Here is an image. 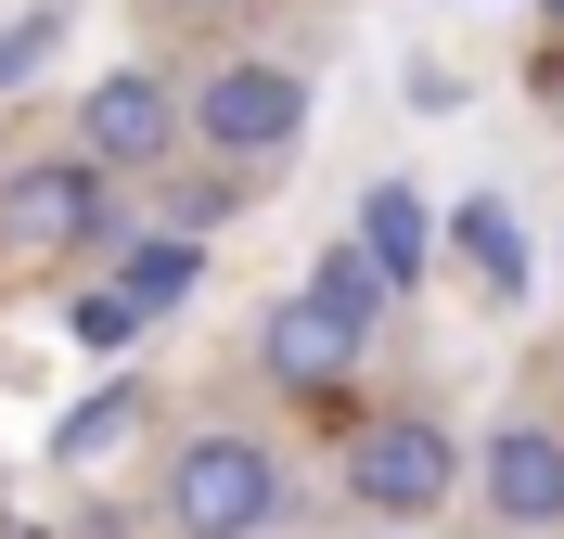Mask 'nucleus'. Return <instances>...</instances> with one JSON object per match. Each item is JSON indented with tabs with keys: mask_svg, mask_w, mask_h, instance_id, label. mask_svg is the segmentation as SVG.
Here are the masks:
<instances>
[{
	"mask_svg": "<svg viewBox=\"0 0 564 539\" xmlns=\"http://www.w3.org/2000/svg\"><path fill=\"white\" fill-rule=\"evenodd\" d=\"M180 142L206 154V168L270 180L282 154L308 142V65H282V52H218V65L193 77V104H180Z\"/></svg>",
	"mask_w": 564,
	"mask_h": 539,
	"instance_id": "1",
	"label": "nucleus"
},
{
	"mask_svg": "<svg viewBox=\"0 0 564 539\" xmlns=\"http://www.w3.org/2000/svg\"><path fill=\"white\" fill-rule=\"evenodd\" d=\"M282 450L245 424H206V436H180L167 475H154V527L167 539H270L282 527Z\"/></svg>",
	"mask_w": 564,
	"mask_h": 539,
	"instance_id": "2",
	"label": "nucleus"
},
{
	"mask_svg": "<svg viewBox=\"0 0 564 539\" xmlns=\"http://www.w3.org/2000/svg\"><path fill=\"white\" fill-rule=\"evenodd\" d=\"M129 180H104L90 154H26V168H0V257H104L129 218H116Z\"/></svg>",
	"mask_w": 564,
	"mask_h": 539,
	"instance_id": "3",
	"label": "nucleus"
},
{
	"mask_svg": "<svg viewBox=\"0 0 564 539\" xmlns=\"http://www.w3.org/2000/svg\"><path fill=\"white\" fill-rule=\"evenodd\" d=\"M462 488V436L436 424V411H386V424L347 436V502L386 514V527H423V514Z\"/></svg>",
	"mask_w": 564,
	"mask_h": 539,
	"instance_id": "4",
	"label": "nucleus"
},
{
	"mask_svg": "<svg viewBox=\"0 0 564 539\" xmlns=\"http://www.w3.org/2000/svg\"><path fill=\"white\" fill-rule=\"evenodd\" d=\"M77 154L104 180H167L180 168V90L154 65H116L90 77V104H77Z\"/></svg>",
	"mask_w": 564,
	"mask_h": 539,
	"instance_id": "5",
	"label": "nucleus"
},
{
	"mask_svg": "<svg viewBox=\"0 0 564 539\" xmlns=\"http://www.w3.org/2000/svg\"><path fill=\"white\" fill-rule=\"evenodd\" d=\"M475 502H488V527L513 539H552L564 527V424H539V411H513V424L475 450Z\"/></svg>",
	"mask_w": 564,
	"mask_h": 539,
	"instance_id": "6",
	"label": "nucleus"
},
{
	"mask_svg": "<svg viewBox=\"0 0 564 539\" xmlns=\"http://www.w3.org/2000/svg\"><path fill=\"white\" fill-rule=\"evenodd\" d=\"M359 347H372V322H347L334 295H282L270 322H257V359H270V386H347L359 373Z\"/></svg>",
	"mask_w": 564,
	"mask_h": 539,
	"instance_id": "7",
	"label": "nucleus"
},
{
	"mask_svg": "<svg viewBox=\"0 0 564 539\" xmlns=\"http://www.w3.org/2000/svg\"><path fill=\"white\" fill-rule=\"evenodd\" d=\"M347 245L386 270V295H411L423 270H436V206H423L411 180H372V193H359V231H347Z\"/></svg>",
	"mask_w": 564,
	"mask_h": 539,
	"instance_id": "8",
	"label": "nucleus"
},
{
	"mask_svg": "<svg viewBox=\"0 0 564 539\" xmlns=\"http://www.w3.org/2000/svg\"><path fill=\"white\" fill-rule=\"evenodd\" d=\"M104 283L129 295L141 322H167L180 295L206 283V245H193V231H116V245H104Z\"/></svg>",
	"mask_w": 564,
	"mask_h": 539,
	"instance_id": "9",
	"label": "nucleus"
},
{
	"mask_svg": "<svg viewBox=\"0 0 564 539\" xmlns=\"http://www.w3.org/2000/svg\"><path fill=\"white\" fill-rule=\"evenodd\" d=\"M436 245H449V257H462V270H475L488 295H527V218L500 206V193H462V206L436 218Z\"/></svg>",
	"mask_w": 564,
	"mask_h": 539,
	"instance_id": "10",
	"label": "nucleus"
},
{
	"mask_svg": "<svg viewBox=\"0 0 564 539\" xmlns=\"http://www.w3.org/2000/svg\"><path fill=\"white\" fill-rule=\"evenodd\" d=\"M141 411H154L141 386H104V398H77L65 424H52V463H77V475H90V463H116V450L141 436Z\"/></svg>",
	"mask_w": 564,
	"mask_h": 539,
	"instance_id": "11",
	"label": "nucleus"
},
{
	"mask_svg": "<svg viewBox=\"0 0 564 539\" xmlns=\"http://www.w3.org/2000/svg\"><path fill=\"white\" fill-rule=\"evenodd\" d=\"M308 295H334V309H347V322H386V270H372V257H359V245H321V270H308Z\"/></svg>",
	"mask_w": 564,
	"mask_h": 539,
	"instance_id": "12",
	"label": "nucleus"
},
{
	"mask_svg": "<svg viewBox=\"0 0 564 539\" xmlns=\"http://www.w3.org/2000/svg\"><path fill=\"white\" fill-rule=\"evenodd\" d=\"M245 193H257L245 168H206V180H167V231H193V245H206V231H218V218H231V206H245Z\"/></svg>",
	"mask_w": 564,
	"mask_h": 539,
	"instance_id": "13",
	"label": "nucleus"
},
{
	"mask_svg": "<svg viewBox=\"0 0 564 539\" xmlns=\"http://www.w3.org/2000/svg\"><path fill=\"white\" fill-rule=\"evenodd\" d=\"M52 52H65V0H39V13H13V26H0V90H26V77L52 65Z\"/></svg>",
	"mask_w": 564,
	"mask_h": 539,
	"instance_id": "14",
	"label": "nucleus"
},
{
	"mask_svg": "<svg viewBox=\"0 0 564 539\" xmlns=\"http://www.w3.org/2000/svg\"><path fill=\"white\" fill-rule=\"evenodd\" d=\"M65 334H77V347H90V359H116V347H129V334H141V309H129V295H116V283H77Z\"/></svg>",
	"mask_w": 564,
	"mask_h": 539,
	"instance_id": "15",
	"label": "nucleus"
},
{
	"mask_svg": "<svg viewBox=\"0 0 564 539\" xmlns=\"http://www.w3.org/2000/svg\"><path fill=\"white\" fill-rule=\"evenodd\" d=\"M193 13H231V0H193Z\"/></svg>",
	"mask_w": 564,
	"mask_h": 539,
	"instance_id": "16",
	"label": "nucleus"
},
{
	"mask_svg": "<svg viewBox=\"0 0 564 539\" xmlns=\"http://www.w3.org/2000/svg\"><path fill=\"white\" fill-rule=\"evenodd\" d=\"M552 13H564V0H552Z\"/></svg>",
	"mask_w": 564,
	"mask_h": 539,
	"instance_id": "17",
	"label": "nucleus"
}]
</instances>
